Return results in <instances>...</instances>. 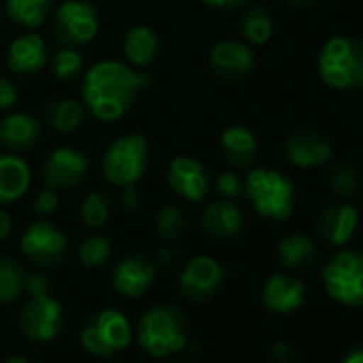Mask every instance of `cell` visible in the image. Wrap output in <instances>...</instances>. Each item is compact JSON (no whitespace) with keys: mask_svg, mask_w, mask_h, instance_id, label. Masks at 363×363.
Instances as JSON below:
<instances>
[{"mask_svg":"<svg viewBox=\"0 0 363 363\" xmlns=\"http://www.w3.org/2000/svg\"><path fill=\"white\" fill-rule=\"evenodd\" d=\"M84 67V58L73 48H62L52 56V75L60 82H73Z\"/></svg>","mask_w":363,"mask_h":363,"instance_id":"obj_34","label":"cell"},{"mask_svg":"<svg viewBox=\"0 0 363 363\" xmlns=\"http://www.w3.org/2000/svg\"><path fill=\"white\" fill-rule=\"evenodd\" d=\"M240 33L248 45H265L274 35L272 13L261 5H250L240 18Z\"/></svg>","mask_w":363,"mask_h":363,"instance_id":"obj_27","label":"cell"},{"mask_svg":"<svg viewBox=\"0 0 363 363\" xmlns=\"http://www.w3.org/2000/svg\"><path fill=\"white\" fill-rule=\"evenodd\" d=\"M11 229H13V220H11V216H9L5 210H0V242L9 238Z\"/></svg>","mask_w":363,"mask_h":363,"instance_id":"obj_42","label":"cell"},{"mask_svg":"<svg viewBox=\"0 0 363 363\" xmlns=\"http://www.w3.org/2000/svg\"><path fill=\"white\" fill-rule=\"evenodd\" d=\"M344 363H363V346H354L344 357Z\"/></svg>","mask_w":363,"mask_h":363,"instance_id":"obj_43","label":"cell"},{"mask_svg":"<svg viewBox=\"0 0 363 363\" xmlns=\"http://www.w3.org/2000/svg\"><path fill=\"white\" fill-rule=\"evenodd\" d=\"M359 227V212L348 203H329L316 218V233L329 246H344Z\"/></svg>","mask_w":363,"mask_h":363,"instance_id":"obj_17","label":"cell"},{"mask_svg":"<svg viewBox=\"0 0 363 363\" xmlns=\"http://www.w3.org/2000/svg\"><path fill=\"white\" fill-rule=\"evenodd\" d=\"M56 11V0H7V18L20 26L37 28Z\"/></svg>","mask_w":363,"mask_h":363,"instance_id":"obj_25","label":"cell"},{"mask_svg":"<svg viewBox=\"0 0 363 363\" xmlns=\"http://www.w3.org/2000/svg\"><path fill=\"white\" fill-rule=\"evenodd\" d=\"M284 156L291 164L299 169L320 167L331 160L333 143L327 135L318 130H312V128L295 130L284 141Z\"/></svg>","mask_w":363,"mask_h":363,"instance_id":"obj_13","label":"cell"},{"mask_svg":"<svg viewBox=\"0 0 363 363\" xmlns=\"http://www.w3.org/2000/svg\"><path fill=\"white\" fill-rule=\"evenodd\" d=\"M58 203H60V199H58V191H56V189L45 186L43 191H39V193H37L33 208H35V212H37L39 216H50V214H54V212L58 210Z\"/></svg>","mask_w":363,"mask_h":363,"instance_id":"obj_36","label":"cell"},{"mask_svg":"<svg viewBox=\"0 0 363 363\" xmlns=\"http://www.w3.org/2000/svg\"><path fill=\"white\" fill-rule=\"evenodd\" d=\"M286 5H291V7H310L314 0H284Z\"/></svg>","mask_w":363,"mask_h":363,"instance_id":"obj_44","label":"cell"},{"mask_svg":"<svg viewBox=\"0 0 363 363\" xmlns=\"http://www.w3.org/2000/svg\"><path fill=\"white\" fill-rule=\"evenodd\" d=\"M225 282V267L212 257H195L179 274V293L189 301H210Z\"/></svg>","mask_w":363,"mask_h":363,"instance_id":"obj_11","label":"cell"},{"mask_svg":"<svg viewBox=\"0 0 363 363\" xmlns=\"http://www.w3.org/2000/svg\"><path fill=\"white\" fill-rule=\"evenodd\" d=\"M124 54L130 65L147 67L158 54V35L150 26H135L124 37Z\"/></svg>","mask_w":363,"mask_h":363,"instance_id":"obj_26","label":"cell"},{"mask_svg":"<svg viewBox=\"0 0 363 363\" xmlns=\"http://www.w3.org/2000/svg\"><path fill=\"white\" fill-rule=\"evenodd\" d=\"M323 84L335 90L363 88V41L354 37L329 39L316 60Z\"/></svg>","mask_w":363,"mask_h":363,"instance_id":"obj_4","label":"cell"},{"mask_svg":"<svg viewBox=\"0 0 363 363\" xmlns=\"http://www.w3.org/2000/svg\"><path fill=\"white\" fill-rule=\"evenodd\" d=\"M208 7H214V9H238L242 5H246L248 0H201Z\"/></svg>","mask_w":363,"mask_h":363,"instance_id":"obj_41","label":"cell"},{"mask_svg":"<svg viewBox=\"0 0 363 363\" xmlns=\"http://www.w3.org/2000/svg\"><path fill=\"white\" fill-rule=\"evenodd\" d=\"M150 164V147L143 135H122L103 154V173L113 186L137 184Z\"/></svg>","mask_w":363,"mask_h":363,"instance_id":"obj_6","label":"cell"},{"mask_svg":"<svg viewBox=\"0 0 363 363\" xmlns=\"http://www.w3.org/2000/svg\"><path fill=\"white\" fill-rule=\"evenodd\" d=\"M79 214H82V220H84L86 227L101 229L109 220V214H111V197L105 191H92L82 201Z\"/></svg>","mask_w":363,"mask_h":363,"instance_id":"obj_31","label":"cell"},{"mask_svg":"<svg viewBox=\"0 0 363 363\" xmlns=\"http://www.w3.org/2000/svg\"><path fill=\"white\" fill-rule=\"evenodd\" d=\"M139 346L152 357H169L189 346L186 316L173 303H158L143 312L137 325Z\"/></svg>","mask_w":363,"mask_h":363,"instance_id":"obj_2","label":"cell"},{"mask_svg":"<svg viewBox=\"0 0 363 363\" xmlns=\"http://www.w3.org/2000/svg\"><path fill=\"white\" fill-rule=\"evenodd\" d=\"M257 58L244 41H220L210 52V69L216 77L227 82L246 79L255 71Z\"/></svg>","mask_w":363,"mask_h":363,"instance_id":"obj_14","label":"cell"},{"mask_svg":"<svg viewBox=\"0 0 363 363\" xmlns=\"http://www.w3.org/2000/svg\"><path fill=\"white\" fill-rule=\"evenodd\" d=\"M41 139V124L30 113H11L0 120V143L11 152H28Z\"/></svg>","mask_w":363,"mask_h":363,"instance_id":"obj_21","label":"cell"},{"mask_svg":"<svg viewBox=\"0 0 363 363\" xmlns=\"http://www.w3.org/2000/svg\"><path fill=\"white\" fill-rule=\"evenodd\" d=\"M278 259L280 265L286 269H303L314 265L316 261L314 240L306 233H291L282 238L278 244Z\"/></svg>","mask_w":363,"mask_h":363,"instance_id":"obj_24","label":"cell"},{"mask_svg":"<svg viewBox=\"0 0 363 363\" xmlns=\"http://www.w3.org/2000/svg\"><path fill=\"white\" fill-rule=\"evenodd\" d=\"M295 357H297L295 348L284 340L276 342L274 348H272V361L274 363H295Z\"/></svg>","mask_w":363,"mask_h":363,"instance_id":"obj_38","label":"cell"},{"mask_svg":"<svg viewBox=\"0 0 363 363\" xmlns=\"http://www.w3.org/2000/svg\"><path fill=\"white\" fill-rule=\"evenodd\" d=\"M147 82L145 73H137L122 62H96L84 77L82 99L94 118L113 122L133 107L137 94L147 86Z\"/></svg>","mask_w":363,"mask_h":363,"instance_id":"obj_1","label":"cell"},{"mask_svg":"<svg viewBox=\"0 0 363 363\" xmlns=\"http://www.w3.org/2000/svg\"><path fill=\"white\" fill-rule=\"evenodd\" d=\"M120 201H122V206H124L126 210H130V212H133V210H137V208H139V203H141V195H139L137 186H135V184L122 186Z\"/></svg>","mask_w":363,"mask_h":363,"instance_id":"obj_39","label":"cell"},{"mask_svg":"<svg viewBox=\"0 0 363 363\" xmlns=\"http://www.w3.org/2000/svg\"><path fill=\"white\" fill-rule=\"evenodd\" d=\"M99 33V13L86 0H67L54 11V37L65 48L90 43Z\"/></svg>","mask_w":363,"mask_h":363,"instance_id":"obj_9","label":"cell"},{"mask_svg":"<svg viewBox=\"0 0 363 363\" xmlns=\"http://www.w3.org/2000/svg\"><path fill=\"white\" fill-rule=\"evenodd\" d=\"M22 252L39 267H54L67 257V235L48 220L33 223L22 235Z\"/></svg>","mask_w":363,"mask_h":363,"instance_id":"obj_10","label":"cell"},{"mask_svg":"<svg viewBox=\"0 0 363 363\" xmlns=\"http://www.w3.org/2000/svg\"><path fill=\"white\" fill-rule=\"evenodd\" d=\"M18 99L20 94L16 84L7 77H0V111H9L18 103Z\"/></svg>","mask_w":363,"mask_h":363,"instance_id":"obj_37","label":"cell"},{"mask_svg":"<svg viewBox=\"0 0 363 363\" xmlns=\"http://www.w3.org/2000/svg\"><path fill=\"white\" fill-rule=\"evenodd\" d=\"M244 214L238 208L235 201L229 199H220L210 203L203 212H201V229L203 233H208L212 240L218 242H229L242 235L244 231Z\"/></svg>","mask_w":363,"mask_h":363,"instance_id":"obj_18","label":"cell"},{"mask_svg":"<svg viewBox=\"0 0 363 363\" xmlns=\"http://www.w3.org/2000/svg\"><path fill=\"white\" fill-rule=\"evenodd\" d=\"M220 147L229 164L235 169H248L257 162L259 145L252 130L244 126H229L220 137Z\"/></svg>","mask_w":363,"mask_h":363,"instance_id":"obj_22","label":"cell"},{"mask_svg":"<svg viewBox=\"0 0 363 363\" xmlns=\"http://www.w3.org/2000/svg\"><path fill=\"white\" fill-rule=\"evenodd\" d=\"M216 193L220 195V199L235 201L238 197L244 195V179L233 171H225L216 179Z\"/></svg>","mask_w":363,"mask_h":363,"instance_id":"obj_35","label":"cell"},{"mask_svg":"<svg viewBox=\"0 0 363 363\" xmlns=\"http://www.w3.org/2000/svg\"><path fill=\"white\" fill-rule=\"evenodd\" d=\"M3 363H30L24 354H11L9 359H5Z\"/></svg>","mask_w":363,"mask_h":363,"instance_id":"obj_45","label":"cell"},{"mask_svg":"<svg viewBox=\"0 0 363 363\" xmlns=\"http://www.w3.org/2000/svg\"><path fill=\"white\" fill-rule=\"evenodd\" d=\"M325 291L342 306H363V252L340 250L323 265Z\"/></svg>","mask_w":363,"mask_h":363,"instance_id":"obj_7","label":"cell"},{"mask_svg":"<svg viewBox=\"0 0 363 363\" xmlns=\"http://www.w3.org/2000/svg\"><path fill=\"white\" fill-rule=\"evenodd\" d=\"M156 278V265L143 255H126L111 272L113 289L124 297H141Z\"/></svg>","mask_w":363,"mask_h":363,"instance_id":"obj_16","label":"cell"},{"mask_svg":"<svg viewBox=\"0 0 363 363\" xmlns=\"http://www.w3.org/2000/svg\"><path fill=\"white\" fill-rule=\"evenodd\" d=\"M175 263H177V250H175L173 246L160 248L158 255H156V261H154V265L160 267V269H169V267H173Z\"/></svg>","mask_w":363,"mask_h":363,"instance_id":"obj_40","label":"cell"},{"mask_svg":"<svg viewBox=\"0 0 363 363\" xmlns=\"http://www.w3.org/2000/svg\"><path fill=\"white\" fill-rule=\"evenodd\" d=\"M186 225H189L186 214L182 212L177 206H164L156 214V233L164 242L179 240L182 235H184V231H186Z\"/></svg>","mask_w":363,"mask_h":363,"instance_id":"obj_32","label":"cell"},{"mask_svg":"<svg viewBox=\"0 0 363 363\" xmlns=\"http://www.w3.org/2000/svg\"><path fill=\"white\" fill-rule=\"evenodd\" d=\"M26 291L30 293V299L20 312L24 335L37 344L56 340L65 327V312L60 301L50 295V280L43 274H30Z\"/></svg>","mask_w":363,"mask_h":363,"instance_id":"obj_3","label":"cell"},{"mask_svg":"<svg viewBox=\"0 0 363 363\" xmlns=\"http://www.w3.org/2000/svg\"><path fill=\"white\" fill-rule=\"evenodd\" d=\"M329 189L337 199H350L354 197L357 189H359V171L346 162V160H335L329 167Z\"/></svg>","mask_w":363,"mask_h":363,"instance_id":"obj_30","label":"cell"},{"mask_svg":"<svg viewBox=\"0 0 363 363\" xmlns=\"http://www.w3.org/2000/svg\"><path fill=\"white\" fill-rule=\"evenodd\" d=\"M244 195L255 212L269 220H286L295 208L293 179L276 169H252L244 179Z\"/></svg>","mask_w":363,"mask_h":363,"instance_id":"obj_5","label":"cell"},{"mask_svg":"<svg viewBox=\"0 0 363 363\" xmlns=\"http://www.w3.org/2000/svg\"><path fill=\"white\" fill-rule=\"evenodd\" d=\"M28 274L11 257H0V303H13L26 293Z\"/></svg>","mask_w":363,"mask_h":363,"instance_id":"obj_29","label":"cell"},{"mask_svg":"<svg viewBox=\"0 0 363 363\" xmlns=\"http://www.w3.org/2000/svg\"><path fill=\"white\" fill-rule=\"evenodd\" d=\"M90 171V158L77 147H58L50 154L43 164L45 186L65 191L75 189L86 179Z\"/></svg>","mask_w":363,"mask_h":363,"instance_id":"obj_12","label":"cell"},{"mask_svg":"<svg viewBox=\"0 0 363 363\" xmlns=\"http://www.w3.org/2000/svg\"><path fill=\"white\" fill-rule=\"evenodd\" d=\"M306 297V286L299 278L291 274H274L263 284V303L276 314L295 312Z\"/></svg>","mask_w":363,"mask_h":363,"instance_id":"obj_19","label":"cell"},{"mask_svg":"<svg viewBox=\"0 0 363 363\" xmlns=\"http://www.w3.org/2000/svg\"><path fill=\"white\" fill-rule=\"evenodd\" d=\"M43 116L50 122V126L56 128L58 133H71L84 122L86 109L84 103L75 99H54L45 105Z\"/></svg>","mask_w":363,"mask_h":363,"instance_id":"obj_28","label":"cell"},{"mask_svg":"<svg viewBox=\"0 0 363 363\" xmlns=\"http://www.w3.org/2000/svg\"><path fill=\"white\" fill-rule=\"evenodd\" d=\"M167 184L169 189L186 201H201L208 195L210 177L206 167L191 158V156H177L171 160L167 171Z\"/></svg>","mask_w":363,"mask_h":363,"instance_id":"obj_15","label":"cell"},{"mask_svg":"<svg viewBox=\"0 0 363 363\" xmlns=\"http://www.w3.org/2000/svg\"><path fill=\"white\" fill-rule=\"evenodd\" d=\"M30 186V169L18 156L0 154V206L18 201Z\"/></svg>","mask_w":363,"mask_h":363,"instance_id":"obj_23","label":"cell"},{"mask_svg":"<svg viewBox=\"0 0 363 363\" xmlns=\"http://www.w3.org/2000/svg\"><path fill=\"white\" fill-rule=\"evenodd\" d=\"M0 20H3V5H0Z\"/></svg>","mask_w":363,"mask_h":363,"instance_id":"obj_46","label":"cell"},{"mask_svg":"<svg viewBox=\"0 0 363 363\" xmlns=\"http://www.w3.org/2000/svg\"><path fill=\"white\" fill-rule=\"evenodd\" d=\"M48 65V48L39 35H22L18 37L7 52V67L18 75L39 73Z\"/></svg>","mask_w":363,"mask_h":363,"instance_id":"obj_20","label":"cell"},{"mask_svg":"<svg viewBox=\"0 0 363 363\" xmlns=\"http://www.w3.org/2000/svg\"><path fill=\"white\" fill-rule=\"evenodd\" d=\"M111 257V242L103 235L88 238L77 248V259L86 267H101Z\"/></svg>","mask_w":363,"mask_h":363,"instance_id":"obj_33","label":"cell"},{"mask_svg":"<svg viewBox=\"0 0 363 363\" xmlns=\"http://www.w3.org/2000/svg\"><path fill=\"white\" fill-rule=\"evenodd\" d=\"M133 329L128 318L113 308L92 314L79 333L84 350L94 357H113L130 344Z\"/></svg>","mask_w":363,"mask_h":363,"instance_id":"obj_8","label":"cell"}]
</instances>
